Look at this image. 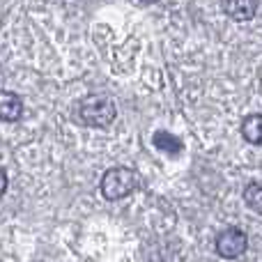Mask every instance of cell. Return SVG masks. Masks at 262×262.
<instances>
[{
    "label": "cell",
    "instance_id": "1",
    "mask_svg": "<svg viewBox=\"0 0 262 262\" xmlns=\"http://www.w3.org/2000/svg\"><path fill=\"white\" fill-rule=\"evenodd\" d=\"M78 115L81 120L88 124V127H108L111 122L118 115V108H115L113 99L106 95H88L81 99L78 104Z\"/></svg>",
    "mask_w": 262,
    "mask_h": 262
},
{
    "label": "cell",
    "instance_id": "2",
    "mask_svg": "<svg viewBox=\"0 0 262 262\" xmlns=\"http://www.w3.org/2000/svg\"><path fill=\"white\" fill-rule=\"evenodd\" d=\"M138 184V177L129 168H111L101 177V193L106 200H120L129 195Z\"/></svg>",
    "mask_w": 262,
    "mask_h": 262
},
{
    "label": "cell",
    "instance_id": "3",
    "mask_svg": "<svg viewBox=\"0 0 262 262\" xmlns=\"http://www.w3.org/2000/svg\"><path fill=\"white\" fill-rule=\"evenodd\" d=\"M246 249H249V239H246V235L242 230H237V228H228V230H223L221 235L216 237V253L226 260L239 258V255L246 253Z\"/></svg>",
    "mask_w": 262,
    "mask_h": 262
},
{
    "label": "cell",
    "instance_id": "4",
    "mask_svg": "<svg viewBox=\"0 0 262 262\" xmlns=\"http://www.w3.org/2000/svg\"><path fill=\"white\" fill-rule=\"evenodd\" d=\"M23 113V101L18 95L7 90H0V120L5 122H16Z\"/></svg>",
    "mask_w": 262,
    "mask_h": 262
},
{
    "label": "cell",
    "instance_id": "5",
    "mask_svg": "<svg viewBox=\"0 0 262 262\" xmlns=\"http://www.w3.org/2000/svg\"><path fill=\"white\" fill-rule=\"evenodd\" d=\"M255 9H258V5H255V3H249V0H237V3H223V12H226L228 16L237 18V21H249V18H253Z\"/></svg>",
    "mask_w": 262,
    "mask_h": 262
},
{
    "label": "cell",
    "instance_id": "6",
    "mask_svg": "<svg viewBox=\"0 0 262 262\" xmlns=\"http://www.w3.org/2000/svg\"><path fill=\"white\" fill-rule=\"evenodd\" d=\"M242 134L249 143L253 145H262V113L249 115V118L242 122Z\"/></svg>",
    "mask_w": 262,
    "mask_h": 262
},
{
    "label": "cell",
    "instance_id": "7",
    "mask_svg": "<svg viewBox=\"0 0 262 262\" xmlns=\"http://www.w3.org/2000/svg\"><path fill=\"white\" fill-rule=\"evenodd\" d=\"M152 140H154V147L166 152V154H180L182 152V140L175 138L172 134H168V131H157V134L152 136Z\"/></svg>",
    "mask_w": 262,
    "mask_h": 262
},
{
    "label": "cell",
    "instance_id": "8",
    "mask_svg": "<svg viewBox=\"0 0 262 262\" xmlns=\"http://www.w3.org/2000/svg\"><path fill=\"white\" fill-rule=\"evenodd\" d=\"M244 203L249 205V209H253L255 214H262V182H253V184L246 186Z\"/></svg>",
    "mask_w": 262,
    "mask_h": 262
},
{
    "label": "cell",
    "instance_id": "9",
    "mask_svg": "<svg viewBox=\"0 0 262 262\" xmlns=\"http://www.w3.org/2000/svg\"><path fill=\"white\" fill-rule=\"evenodd\" d=\"M7 191V175H5V170L0 168V195Z\"/></svg>",
    "mask_w": 262,
    "mask_h": 262
}]
</instances>
